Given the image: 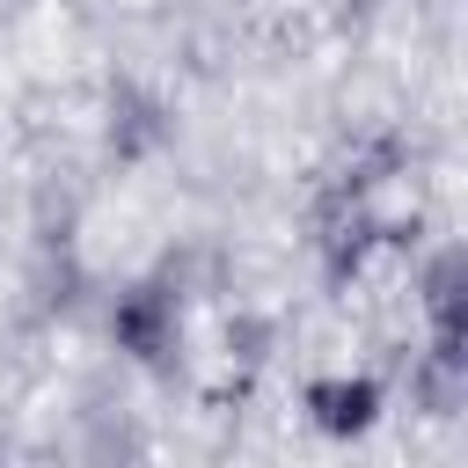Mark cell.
<instances>
[{
	"label": "cell",
	"instance_id": "3",
	"mask_svg": "<svg viewBox=\"0 0 468 468\" xmlns=\"http://www.w3.org/2000/svg\"><path fill=\"white\" fill-rule=\"evenodd\" d=\"M410 388H417V410L461 417V402H468V344H431V351L417 358Z\"/></svg>",
	"mask_w": 468,
	"mask_h": 468
},
{
	"label": "cell",
	"instance_id": "1",
	"mask_svg": "<svg viewBox=\"0 0 468 468\" xmlns=\"http://www.w3.org/2000/svg\"><path fill=\"white\" fill-rule=\"evenodd\" d=\"M110 336H117V351H132L139 366H161V358L176 351V300H168L161 285L124 292L117 314H110Z\"/></svg>",
	"mask_w": 468,
	"mask_h": 468
},
{
	"label": "cell",
	"instance_id": "5",
	"mask_svg": "<svg viewBox=\"0 0 468 468\" xmlns=\"http://www.w3.org/2000/svg\"><path fill=\"white\" fill-rule=\"evenodd\" d=\"M161 139H168V110L154 95H139V88H117L110 95V146H117V161H139Z\"/></svg>",
	"mask_w": 468,
	"mask_h": 468
},
{
	"label": "cell",
	"instance_id": "6",
	"mask_svg": "<svg viewBox=\"0 0 468 468\" xmlns=\"http://www.w3.org/2000/svg\"><path fill=\"white\" fill-rule=\"evenodd\" d=\"M373 249V219L351 205V212H336L329 219V234H322V256H329V278H344V271H358V256Z\"/></svg>",
	"mask_w": 468,
	"mask_h": 468
},
{
	"label": "cell",
	"instance_id": "4",
	"mask_svg": "<svg viewBox=\"0 0 468 468\" xmlns=\"http://www.w3.org/2000/svg\"><path fill=\"white\" fill-rule=\"evenodd\" d=\"M307 410H314V424L329 439H351V431H366L380 417V388L373 380H314L307 388Z\"/></svg>",
	"mask_w": 468,
	"mask_h": 468
},
{
	"label": "cell",
	"instance_id": "2",
	"mask_svg": "<svg viewBox=\"0 0 468 468\" xmlns=\"http://www.w3.org/2000/svg\"><path fill=\"white\" fill-rule=\"evenodd\" d=\"M424 314L431 344H468V249H439L424 263Z\"/></svg>",
	"mask_w": 468,
	"mask_h": 468
}]
</instances>
